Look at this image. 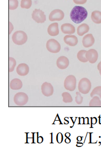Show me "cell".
<instances>
[{
    "instance_id": "obj_4",
    "label": "cell",
    "mask_w": 101,
    "mask_h": 149,
    "mask_svg": "<svg viewBox=\"0 0 101 149\" xmlns=\"http://www.w3.org/2000/svg\"><path fill=\"white\" fill-rule=\"evenodd\" d=\"M46 47L47 51L52 53H57L61 50L60 43L54 39H51L47 41Z\"/></svg>"
},
{
    "instance_id": "obj_36",
    "label": "cell",
    "mask_w": 101,
    "mask_h": 149,
    "mask_svg": "<svg viewBox=\"0 0 101 149\" xmlns=\"http://www.w3.org/2000/svg\"><path fill=\"white\" fill-rule=\"evenodd\" d=\"M99 71H100V75H101V67L100 68V69H99Z\"/></svg>"
},
{
    "instance_id": "obj_12",
    "label": "cell",
    "mask_w": 101,
    "mask_h": 149,
    "mask_svg": "<svg viewBox=\"0 0 101 149\" xmlns=\"http://www.w3.org/2000/svg\"><path fill=\"white\" fill-rule=\"evenodd\" d=\"M16 70L19 75L25 76L29 74V67L26 63H20L18 65Z\"/></svg>"
},
{
    "instance_id": "obj_13",
    "label": "cell",
    "mask_w": 101,
    "mask_h": 149,
    "mask_svg": "<svg viewBox=\"0 0 101 149\" xmlns=\"http://www.w3.org/2000/svg\"><path fill=\"white\" fill-rule=\"evenodd\" d=\"M95 42L94 37L93 36L92 34H89L85 35L83 39V45L84 47H89L93 45Z\"/></svg>"
},
{
    "instance_id": "obj_15",
    "label": "cell",
    "mask_w": 101,
    "mask_h": 149,
    "mask_svg": "<svg viewBox=\"0 0 101 149\" xmlns=\"http://www.w3.org/2000/svg\"><path fill=\"white\" fill-rule=\"evenodd\" d=\"M61 30L63 34L72 35L75 32V29L70 23H65L61 26Z\"/></svg>"
},
{
    "instance_id": "obj_35",
    "label": "cell",
    "mask_w": 101,
    "mask_h": 149,
    "mask_svg": "<svg viewBox=\"0 0 101 149\" xmlns=\"http://www.w3.org/2000/svg\"><path fill=\"white\" fill-rule=\"evenodd\" d=\"M101 67V61L99 63V64L98 65V69L99 70V69H100V68Z\"/></svg>"
},
{
    "instance_id": "obj_24",
    "label": "cell",
    "mask_w": 101,
    "mask_h": 149,
    "mask_svg": "<svg viewBox=\"0 0 101 149\" xmlns=\"http://www.w3.org/2000/svg\"><path fill=\"white\" fill-rule=\"evenodd\" d=\"M16 60L13 57H9V72H12L15 70L16 65Z\"/></svg>"
},
{
    "instance_id": "obj_14",
    "label": "cell",
    "mask_w": 101,
    "mask_h": 149,
    "mask_svg": "<svg viewBox=\"0 0 101 149\" xmlns=\"http://www.w3.org/2000/svg\"><path fill=\"white\" fill-rule=\"evenodd\" d=\"M63 40L67 45H70L71 47H74L77 45V44L78 43V39L77 37L74 35H66L64 37Z\"/></svg>"
},
{
    "instance_id": "obj_34",
    "label": "cell",
    "mask_w": 101,
    "mask_h": 149,
    "mask_svg": "<svg viewBox=\"0 0 101 149\" xmlns=\"http://www.w3.org/2000/svg\"><path fill=\"white\" fill-rule=\"evenodd\" d=\"M70 135H71V134L70 133H65V136L66 137H70Z\"/></svg>"
},
{
    "instance_id": "obj_11",
    "label": "cell",
    "mask_w": 101,
    "mask_h": 149,
    "mask_svg": "<svg viewBox=\"0 0 101 149\" xmlns=\"http://www.w3.org/2000/svg\"><path fill=\"white\" fill-rule=\"evenodd\" d=\"M56 65L61 70H64L69 65V60L67 57L62 56L59 57L56 61Z\"/></svg>"
},
{
    "instance_id": "obj_22",
    "label": "cell",
    "mask_w": 101,
    "mask_h": 149,
    "mask_svg": "<svg viewBox=\"0 0 101 149\" xmlns=\"http://www.w3.org/2000/svg\"><path fill=\"white\" fill-rule=\"evenodd\" d=\"M62 97H63V102H65V103H71L73 101L72 96L69 93L67 92L63 93Z\"/></svg>"
},
{
    "instance_id": "obj_5",
    "label": "cell",
    "mask_w": 101,
    "mask_h": 149,
    "mask_svg": "<svg viewBox=\"0 0 101 149\" xmlns=\"http://www.w3.org/2000/svg\"><path fill=\"white\" fill-rule=\"evenodd\" d=\"M77 86V79L74 75H70L65 78L64 81V87L66 90L73 91Z\"/></svg>"
},
{
    "instance_id": "obj_28",
    "label": "cell",
    "mask_w": 101,
    "mask_h": 149,
    "mask_svg": "<svg viewBox=\"0 0 101 149\" xmlns=\"http://www.w3.org/2000/svg\"><path fill=\"white\" fill-rule=\"evenodd\" d=\"M63 140V136L62 133H59L56 135V141L59 143H61Z\"/></svg>"
},
{
    "instance_id": "obj_32",
    "label": "cell",
    "mask_w": 101,
    "mask_h": 149,
    "mask_svg": "<svg viewBox=\"0 0 101 149\" xmlns=\"http://www.w3.org/2000/svg\"><path fill=\"white\" fill-rule=\"evenodd\" d=\"M65 143H69L71 142V139L69 138V137H67V138L65 139Z\"/></svg>"
},
{
    "instance_id": "obj_7",
    "label": "cell",
    "mask_w": 101,
    "mask_h": 149,
    "mask_svg": "<svg viewBox=\"0 0 101 149\" xmlns=\"http://www.w3.org/2000/svg\"><path fill=\"white\" fill-rule=\"evenodd\" d=\"M32 19L38 23H43L46 21V16L45 13L39 9H35L31 14Z\"/></svg>"
},
{
    "instance_id": "obj_2",
    "label": "cell",
    "mask_w": 101,
    "mask_h": 149,
    "mask_svg": "<svg viewBox=\"0 0 101 149\" xmlns=\"http://www.w3.org/2000/svg\"><path fill=\"white\" fill-rule=\"evenodd\" d=\"M12 40L14 43L17 45H23L27 41V35L23 31H18L15 32L12 36Z\"/></svg>"
},
{
    "instance_id": "obj_6",
    "label": "cell",
    "mask_w": 101,
    "mask_h": 149,
    "mask_svg": "<svg viewBox=\"0 0 101 149\" xmlns=\"http://www.w3.org/2000/svg\"><path fill=\"white\" fill-rule=\"evenodd\" d=\"M15 103L17 106H24L27 104L29 101V97L25 93H18L15 95L14 97Z\"/></svg>"
},
{
    "instance_id": "obj_10",
    "label": "cell",
    "mask_w": 101,
    "mask_h": 149,
    "mask_svg": "<svg viewBox=\"0 0 101 149\" xmlns=\"http://www.w3.org/2000/svg\"><path fill=\"white\" fill-rule=\"evenodd\" d=\"M86 57L90 63H95L98 59V53L94 49H90L87 51Z\"/></svg>"
},
{
    "instance_id": "obj_19",
    "label": "cell",
    "mask_w": 101,
    "mask_h": 149,
    "mask_svg": "<svg viewBox=\"0 0 101 149\" xmlns=\"http://www.w3.org/2000/svg\"><path fill=\"white\" fill-rule=\"evenodd\" d=\"M91 19L96 24L101 23V12L98 10L93 11L91 14Z\"/></svg>"
},
{
    "instance_id": "obj_17",
    "label": "cell",
    "mask_w": 101,
    "mask_h": 149,
    "mask_svg": "<svg viewBox=\"0 0 101 149\" xmlns=\"http://www.w3.org/2000/svg\"><path fill=\"white\" fill-rule=\"evenodd\" d=\"M9 86L11 89L13 90H15V91L19 90L22 87V82L19 79H14L13 80H11L9 84Z\"/></svg>"
},
{
    "instance_id": "obj_29",
    "label": "cell",
    "mask_w": 101,
    "mask_h": 149,
    "mask_svg": "<svg viewBox=\"0 0 101 149\" xmlns=\"http://www.w3.org/2000/svg\"><path fill=\"white\" fill-rule=\"evenodd\" d=\"M87 0H73L74 3L77 4H84Z\"/></svg>"
},
{
    "instance_id": "obj_9",
    "label": "cell",
    "mask_w": 101,
    "mask_h": 149,
    "mask_svg": "<svg viewBox=\"0 0 101 149\" xmlns=\"http://www.w3.org/2000/svg\"><path fill=\"white\" fill-rule=\"evenodd\" d=\"M41 91L45 96L49 97L53 94L54 88L51 83L45 82L41 86Z\"/></svg>"
},
{
    "instance_id": "obj_21",
    "label": "cell",
    "mask_w": 101,
    "mask_h": 149,
    "mask_svg": "<svg viewBox=\"0 0 101 149\" xmlns=\"http://www.w3.org/2000/svg\"><path fill=\"white\" fill-rule=\"evenodd\" d=\"M90 106H101V101L100 97L98 96H94L89 103Z\"/></svg>"
},
{
    "instance_id": "obj_8",
    "label": "cell",
    "mask_w": 101,
    "mask_h": 149,
    "mask_svg": "<svg viewBox=\"0 0 101 149\" xmlns=\"http://www.w3.org/2000/svg\"><path fill=\"white\" fill-rule=\"evenodd\" d=\"M65 14L62 10L60 9H54L50 13L49 15V20L51 21L62 20L64 18Z\"/></svg>"
},
{
    "instance_id": "obj_26",
    "label": "cell",
    "mask_w": 101,
    "mask_h": 149,
    "mask_svg": "<svg viewBox=\"0 0 101 149\" xmlns=\"http://www.w3.org/2000/svg\"><path fill=\"white\" fill-rule=\"evenodd\" d=\"M18 0H9V9L10 10H15L18 7Z\"/></svg>"
},
{
    "instance_id": "obj_33",
    "label": "cell",
    "mask_w": 101,
    "mask_h": 149,
    "mask_svg": "<svg viewBox=\"0 0 101 149\" xmlns=\"http://www.w3.org/2000/svg\"><path fill=\"white\" fill-rule=\"evenodd\" d=\"M82 138H83L82 137L79 136V137H77V140L78 141H81V140H82Z\"/></svg>"
},
{
    "instance_id": "obj_1",
    "label": "cell",
    "mask_w": 101,
    "mask_h": 149,
    "mask_svg": "<svg viewBox=\"0 0 101 149\" xmlns=\"http://www.w3.org/2000/svg\"><path fill=\"white\" fill-rule=\"evenodd\" d=\"M88 12L83 7L76 6L73 7L70 13V18L71 20L77 24L82 22L87 18Z\"/></svg>"
},
{
    "instance_id": "obj_30",
    "label": "cell",
    "mask_w": 101,
    "mask_h": 149,
    "mask_svg": "<svg viewBox=\"0 0 101 149\" xmlns=\"http://www.w3.org/2000/svg\"><path fill=\"white\" fill-rule=\"evenodd\" d=\"M13 29H14V26L10 22H9V35L11 34Z\"/></svg>"
},
{
    "instance_id": "obj_18",
    "label": "cell",
    "mask_w": 101,
    "mask_h": 149,
    "mask_svg": "<svg viewBox=\"0 0 101 149\" xmlns=\"http://www.w3.org/2000/svg\"><path fill=\"white\" fill-rule=\"evenodd\" d=\"M89 29H90V28H89V25H87L86 23H83L77 27V34L79 35V36H82L86 33H87L88 32H89Z\"/></svg>"
},
{
    "instance_id": "obj_3",
    "label": "cell",
    "mask_w": 101,
    "mask_h": 149,
    "mask_svg": "<svg viewBox=\"0 0 101 149\" xmlns=\"http://www.w3.org/2000/svg\"><path fill=\"white\" fill-rule=\"evenodd\" d=\"M79 91L80 93L86 95L89 93L91 88V83L87 78H83L79 81Z\"/></svg>"
},
{
    "instance_id": "obj_31",
    "label": "cell",
    "mask_w": 101,
    "mask_h": 149,
    "mask_svg": "<svg viewBox=\"0 0 101 149\" xmlns=\"http://www.w3.org/2000/svg\"><path fill=\"white\" fill-rule=\"evenodd\" d=\"M43 138L42 137L39 136L38 138V139H37V142H38V143H42V142H43Z\"/></svg>"
},
{
    "instance_id": "obj_27",
    "label": "cell",
    "mask_w": 101,
    "mask_h": 149,
    "mask_svg": "<svg viewBox=\"0 0 101 149\" xmlns=\"http://www.w3.org/2000/svg\"><path fill=\"white\" fill-rule=\"evenodd\" d=\"M77 96L75 97V102L77 104H81L83 101V97L81 95L80 92H77Z\"/></svg>"
},
{
    "instance_id": "obj_16",
    "label": "cell",
    "mask_w": 101,
    "mask_h": 149,
    "mask_svg": "<svg viewBox=\"0 0 101 149\" xmlns=\"http://www.w3.org/2000/svg\"><path fill=\"white\" fill-rule=\"evenodd\" d=\"M47 33L51 36H57L59 33V24L57 23H54L50 24L47 28Z\"/></svg>"
},
{
    "instance_id": "obj_20",
    "label": "cell",
    "mask_w": 101,
    "mask_h": 149,
    "mask_svg": "<svg viewBox=\"0 0 101 149\" xmlns=\"http://www.w3.org/2000/svg\"><path fill=\"white\" fill-rule=\"evenodd\" d=\"M87 51H86V50H81L78 52V53L77 54V57L81 62L87 63V61H88L86 57V54L87 53Z\"/></svg>"
},
{
    "instance_id": "obj_25",
    "label": "cell",
    "mask_w": 101,
    "mask_h": 149,
    "mask_svg": "<svg viewBox=\"0 0 101 149\" xmlns=\"http://www.w3.org/2000/svg\"><path fill=\"white\" fill-rule=\"evenodd\" d=\"M98 95L101 99V86H98L94 88L90 94L91 97H93L94 95Z\"/></svg>"
},
{
    "instance_id": "obj_23",
    "label": "cell",
    "mask_w": 101,
    "mask_h": 149,
    "mask_svg": "<svg viewBox=\"0 0 101 149\" xmlns=\"http://www.w3.org/2000/svg\"><path fill=\"white\" fill-rule=\"evenodd\" d=\"M32 5L31 0H21V7L25 9H29Z\"/></svg>"
}]
</instances>
